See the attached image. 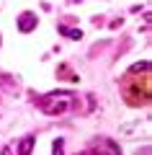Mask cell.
<instances>
[{
  "instance_id": "7a4b0ae2",
  "label": "cell",
  "mask_w": 152,
  "mask_h": 155,
  "mask_svg": "<svg viewBox=\"0 0 152 155\" xmlns=\"http://www.w3.org/2000/svg\"><path fill=\"white\" fill-rule=\"evenodd\" d=\"M72 104H75V96L67 93V91L47 93V96H41V98L36 101V106L44 111V114H49V116H60V114H65L67 109H72Z\"/></svg>"
},
{
  "instance_id": "3957f363",
  "label": "cell",
  "mask_w": 152,
  "mask_h": 155,
  "mask_svg": "<svg viewBox=\"0 0 152 155\" xmlns=\"http://www.w3.org/2000/svg\"><path fill=\"white\" fill-rule=\"evenodd\" d=\"M34 26H36V13H23V16L18 18V28H21L23 34H28Z\"/></svg>"
},
{
  "instance_id": "277c9868",
  "label": "cell",
  "mask_w": 152,
  "mask_h": 155,
  "mask_svg": "<svg viewBox=\"0 0 152 155\" xmlns=\"http://www.w3.org/2000/svg\"><path fill=\"white\" fill-rule=\"evenodd\" d=\"M31 147H34V137H23L18 145V155H31Z\"/></svg>"
},
{
  "instance_id": "5b68a950",
  "label": "cell",
  "mask_w": 152,
  "mask_h": 155,
  "mask_svg": "<svg viewBox=\"0 0 152 155\" xmlns=\"http://www.w3.org/2000/svg\"><path fill=\"white\" fill-rule=\"evenodd\" d=\"M52 153H54V155H65V142H62V140H54V145H52Z\"/></svg>"
},
{
  "instance_id": "6da1fadb",
  "label": "cell",
  "mask_w": 152,
  "mask_h": 155,
  "mask_svg": "<svg viewBox=\"0 0 152 155\" xmlns=\"http://www.w3.org/2000/svg\"><path fill=\"white\" fill-rule=\"evenodd\" d=\"M124 96H126V104L129 106H144L147 101H150V78H144L142 85H139L137 72L129 70V75H126V80H124Z\"/></svg>"
},
{
  "instance_id": "8992f818",
  "label": "cell",
  "mask_w": 152,
  "mask_h": 155,
  "mask_svg": "<svg viewBox=\"0 0 152 155\" xmlns=\"http://www.w3.org/2000/svg\"><path fill=\"white\" fill-rule=\"evenodd\" d=\"M65 34H67L70 39H80V36H82V31H80V28H65Z\"/></svg>"
}]
</instances>
